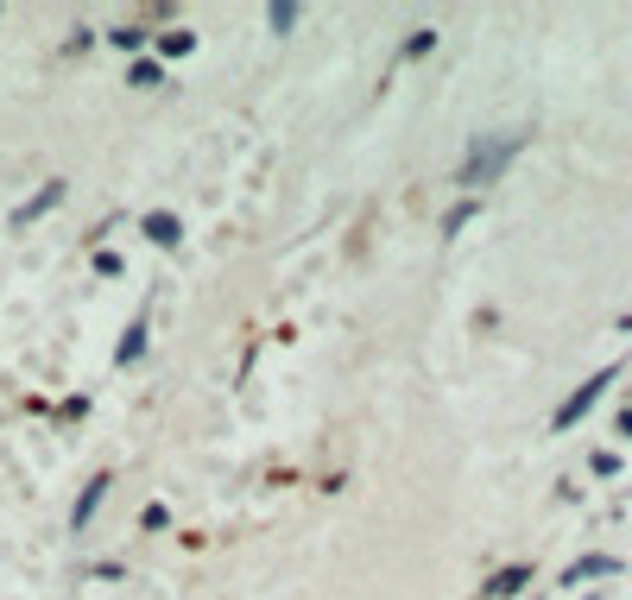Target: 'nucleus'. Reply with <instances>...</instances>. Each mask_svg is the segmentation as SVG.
Here are the masks:
<instances>
[{
  "label": "nucleus",
  "mask_w": 632,
  "mask_h": 600,
  "mask_svg": "<svg viewBox=\"0 0 632 600\" xmlns=\"http://www.w3.org/2000/svg\"><path fill=\"white\" fill-rule=\"evenodd\" d=\"M519 146H525L519 133H481V139L468 146V158H462V177H456V184H468V190L493 184V177H500L512 158H519Z\"/></svg>",
  "instance_id": "nucleus-1"
},
{
  "label": "nucleus",
  "mask_w": 632,
  "mask_h": 600,
  "mask_svg": "<svg viewBox=\"0 0 632 600\" xmlns=\"http://www.w3.org/2000/svg\"><path fill=\"white\" fill-rule=\"evenodd\" d=\"M614 379H620V367H601L595 379H582V386H576V392H569V398H563V405H557V430H576V424H582V417H588V411H595V405H601V392H607V386H614Z\"/></svg>",
  "instance_id": "nucleus-2"
},
{
  "label": "nucleus",
  "mask_w": 632,
  "mask_h": 600,
  "mask_svg": "<svg viewBox=\"0 0 632 600\" xmlns=\"http://www.w3.org/2000/svg\"><path fill=\"white\" fill-rule=\"evenodd\" d=\"M525 582H531V569H525V563H512V569H500V575H487V582H481V600H512Z\"/></svg>",
  "instance_id": "nucleus-3"
},
{
  "label": "nucleus",
  "mask_w": 632,
  "mask_h": 600,
  "mask_svg": "<svg viewBox=\"0 0 632 600\" xmlns=\"http://www.w3.org/2000/svg\"><path fill=\"white\" fill-rule=\"evenodd\" d=\"M108 487H114V480H108V474H95V480H89V487H83V499H76V512H70V525H76V531H83V525H89V518H95V506H102V493H108Z\"/></svg>",
  "instance_id": "nucleus-4"
},
{
  "label": "nucleus",
  "mask_w": 632,
  "mask_h": 600,
  "mask_svg": "<svg viewBox=\"0 0 632 600\" xmlns=\"http://www.w3.org/2000/svg\"><path fill=\"white\" fill-rule=\"evenodd\" d=\"M614 569H620L614 556H582L576 569H563V588H582V582H595V575H614Z\"/></svg>",
  "instance_id": "nucleus-5"
},
{
  "label": "nucleus",
  "mask_w": 632,
  "mask_h": 600,
  "mask_svg": "<svg viewBox=\"0 0 632 600\" xmlns=\"http://www.w3.org/2000/svg\"><path fill=\"white\" fill-rule=\"evenodd\" d=\"M57 196H64V184H45V190H38L26 209L13 215V222H19V228H26V222H38V215H45V209H57Z\"/></svg>",
  "instance_id": "nucleus-6"
},
{
  "label": "nucleus",
  "mask_w": 632,
  "mask_h": 600,
  "mask_svg": "<svg viewBox=\"0 0 632 600\" xmlns=\"http://www.w3.org/2000/svg\"><path fill=\"white\" fill-rule=\"evenodd\" d=\"M146 234L158 240V247H171V240L184 234V228H177V215H146Z\"/></svg>",
  "instance_id": "nucleus-7"
},
{
  "label": "nucleus",
  "mask_w": 632,
  "mask_h": 600,
  "mask_svg": "<svg viewBox=\"0 0 632 600\" xmlns=\"http://www.w3.org/2000/svg\"><path fill=\"white\" fill-rule=\"evenodd\" d=\"M140 348H146V323H133L127 342H121V367H127V360H140Z\"/></svg>",
  "instance_id": "nucleus-8"
},
{
  "label": "nucleus",
  "mask_w": 632,
  "mask_h": 600,
  "mask_svg": "<svg viewBox=\"0 0 632 600\" xmlns=\"http://www.w3.org/2000/svg\"><path fill=\"white\" fill-rule=\"evenodd\" d=\"M190 45H196V38H190V32H165V38H158V51H165V57H184Z\"/></svg>",
  "instance_id": "nucleus-9"
},
{
  "label": "nucleus",
  "mask_w": 632,
  "mask_h": 600,
  "mask_svg": "<svg viewBox=\"0 0 632 600\" xmlns=\"http://www.w3.org/2000/svg\"><path fill=\"white\" fill-rule=\"evenodd\" d=\"M468 215H474V203H456V209L443 215V234H462V228H468Z\"/></svg>",
  "instance_id": "nucleus-10"
},
{
  "label": "nucleus",
  "mask_w": 632,
  "mask_h": 600,
  "mask_svg": "<svg viewBox=\"0 0 632 600\" xmlns=\"http://www.w3.org/2000/svg\"><path fill=\"white\" fill-rule=\"evenodd\" d=\"M108 38H114L121 51H140V45H146V32H140V26H121V32H108Z\"/></svg>",
  "instance_id": "nucleus-11"
},
{
  "label": "nucleus",
  "mask_w": 632,
  "mask_h": 600,
  "mask_svg": "<svg viewBox=\"0 0 632 600\" xmlns=\"http://www.w3.org/2000/svg\"><path fill=\"white\" fill-rule=\"evenodd\" d=\"M266 19H272V32H291V19H298V7H291V0H279V7H272Z\"/></svg>",
  "instance_id": "nucleus-12"
},
{
  "label": "nucleus",
  "mask_w": 632,
  "mask_h": 600,
  "mask_svg": "<svg viewBox=\"0 0 632 600\" xmlns=\"http://www.w3.org/2000/svg\"><path fill=\"white\" fill-rule=\"evenodd\" d=\"M127 83H133V89H152V83H158V64H133Z\"/></svg>",
  "instance_id": "nucleus-13"
},
{
  "label": "nucleus",
  "mask_w": 632,
  "mask_h": 600,
  "mask_svg": "<svg viewBox=\"0 0 632 600\" xmlns=\"http://www.w3.org/2000/svg\"><path fill=\"white\" fill-rule=\"evenodd\" d=\"M430 45H437V32H411V38H405V57H424Z\"/></svg>",
  "instance_id": "nucleus-14"
}]
</instances>
